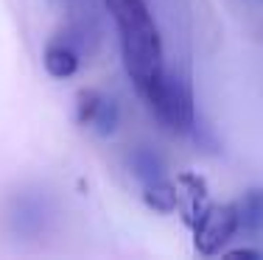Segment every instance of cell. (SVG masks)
<instances>
[{
	"label": "cell",
	"instance_id": "obj_1",
	"mask_svg": "<svg viewBox=\"0 0 263 260\" xmlns=\"http://www.w3.org/2000/svg\"><path fill=\"white\" fill-rule=\"evenodd\" d=\"M121 36V56L137 95L165 73L162 36L146 0H104Z\"/></svg>",
	"mask_w": 263,
	"mask_h": 260
},
{
	"label": "cell",
	"instance_id": "obj_2",
	"mask_svg": "<svg viewBox=\"0 0 263 260\" xmlns=\"http://www.w3.org/2000/svg\"><path fill=\"white\" fill-rule=\"evenodd\" d=\"M143 101L148 104V109L154 117L174 134H191L196 129V107H193V92L191 84L179 76L162 73V76L143 92Z\"/></svg>",
	"mask_w": 263,
	"mask_h": 260
},
{
	"label": "cell",
	"instance_id": "obj_3",
	"mask_svg": "<svg viewBox=\"0 0 263 260\" xmlns=\"http://www.w3.org/2000/svg\"><path fill=\"white\" fill-rule=\"evenodd\" d=\"M193 246L199 255H218L227 246V241L241 230V218H238V204H208L202 213L193 218Z\"/></svg>",
	"mask_w": 263,
	"mask_h": 260
},
{
	"label": "cell",
	"instance_id": "obj_4",
	"mask_svg": "<svg viewBox=\"0 0 263 260\" xmlns=\"http://www.w3.org/2000/svg\"><path fill=\"white\" fill-rule=\"evenodd\" d=\"M76 121L79 126L96 132L98 137H109L121 123V109H118L115 98L104 95V92L81 90L76 95Z\"/></svg>",
	"mask_w": 263,
	"mask_h": 260
},
{
	"label": "cell",
	"instance_id": "obj_5",
	"mask_svg": "<svg viewBox=\"0 0 263 260\" xmlns=\"http://www.w3.org/2000/svg\"><path fill=\"white\" fill-rule=\"evenodd\" d=\"M42 65L53 78H70L79 70V53L67 42H51L42 53Z\"/></svg>",
	"mask_w": 263,
	"mask_h": 260
},
{
	"label": "cell",
	"instance_id": "obj_6",
	"mask_svg": "<svg viewBox=\"0 0 263 260\" xmlns=\"http://www.w3.org/2000/svg\"><path fill=\"white\" fill-rule=\"evenodd\" d=\"M143 202H146L154 213H162V215L174 213V210L179 207V185L168 182L165 176L154 179V182H148L146 188H143Z\"/></svg>",
	"mask_w": 263,
	"mask_h": 260
},
{
	"label": "cell",
	"instance_id": "obj_7",
	"mask_svg": "<svg viewBox=\"0 0 263 260\" xmlns=\"http://www.w3.org/2000/svg\"><path fill=\"white\" fill-rule=\"evenodd\" d=\"M235 204H238L241 230L260 232L263 230V188H249Z\"/></svg>",
	"mask_w": 263,
	"mask_h": 260
},
{
	"label": "cell",
	"instance_id": "obj_8",
	"mask_svg": "<svg viewBox=\"0 0 263 260\" xmlns=\"http://www.w3.org/2000/svg\"><path fill=\"white\" fill-rule=\"evenodd\" d=\"M129 165H132L135 176L140 179L143 185H148V182H154V179H162V176H165V173H162V171H165L162 159H160L154 151H148V148H137V151L129 157Z\"/></svg>",
	"mask_w": 263,
	"mask_h": 260
},
{
	"label": "cell",
	"instance_id": "obj_9",
	"mask_svg": "<svg viewBox=\"0 0 263 260\" xmlns=\"http://www.w3.org/2000/svg\"><path fill=\"white\" fill-rule=\"evenodd\" d=\"M230 257H255V260H260L263 252H258V249H235V252H230Z\"/></svg>",
	"mask_w": 263,
	"mask_h": 260
}]
</instances>
